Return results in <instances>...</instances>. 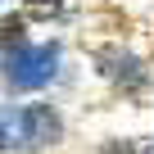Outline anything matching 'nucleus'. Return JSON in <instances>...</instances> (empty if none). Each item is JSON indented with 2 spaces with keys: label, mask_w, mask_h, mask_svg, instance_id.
Returning a JSON list of instances; mask_svg holds the SVG:
<instances>
[{
  "label": "nucleus",
  "mask_w": 154,
  "mask_h": 154,
  "mask_svg": "<svg viewBox=\"0 0 154 154\" xmlns=\"http://www.w3.org/2000/svg\"><path fill=\"white\" fill-rule=\"evenodd\" d=\"M0 149H5V122H0Z\"/></svg>",
  "instance_id": "obj_8"
},
{
  "label": "nucleus",
  "mask_w": 154,
  "mask_h": 154,
  "mask_svg": "<svg viewBox=\"0 0 154 154\" xmlns=\"http://www.w3.org/2000/svg\"><path fill=\"white\" fill-rule=\"evenodd\" d=\"M95 63H100V72H104V77H113V82H118V86H127V91H136V86L145 82L140 59H131V54H122V50H100V54H95Z\"/></svg>",
  "instance_id": "obj_3"
},
{
  "label": "nucleus",
  "mask_w": 154,
  "mask_h": 154,
  "mask_svg": "<svg viewBox=\"0 0 154 154\" xmlns=\"http://www.w3.org/2000/svg\"><path fill=\"white\" fill-rule=\"evenodd\" d=\"M54 68H59V45L54 41L50 45H18L5 59V82L14 91H36L54 77Z\"/></svg>",
  "instance_id": "obj_1"
},
{
  "label": "nucleus",
  "mask_w": 154,
  "mask_h": 154,
  "mask_svg": "<svg viewBox=\"0 0 154 154\" xmlns=\"http://www.w3.org/2000/svg\"><path fill=\"white\" fill-rule=\"evenodd\" d=\"M140 154H154V140H145V145H140Z\"/></svg>",
  "instance_id": "obj_7"
},
{
  "label": "nucleus",
  "mask_w": 154,
  "mask_h": 154,
  "mask_svg": "<svg viewBox=\"0 0 154 154\" xmlns=\"http://www.w3.org/2000/svg\"><path fill=\"white\" fill-rule=\"evenodd\" d=\"M23 32H27V18H23V14L0 18V50H18V45H23Z\"/></svg>",
  "instance_id": "obj_4"
},
{
  "label": "nucleus",
  "mask_w": 154,
  "mask_h": 154,
  "mask_svg": "<svg viewBox=\"0 0 154 154\" xmlns=\"http://www.w3.org/2000/svg\"><path fill=\"white\" fill-rule=\"evenodd\" d=\"M100 154H131V145H127V140H109Z\"/></svg>",
  "instance_id": "obj_6"
},
{
  "label": "nucleus",
  "mask_w": 154,
  "mask_h": 154,
  "mask_svg": "<svg viewBox=\"0 0 154 154\" xmlns=\"http://www.w3.org/2000/svg\"><path fill=\"white\" fill-rule=\"evenodd\" d=\"M59 9H63V0H27L23 18H54Z\"/></svg>",
  "instance_id": "obj_5"
},
{
  "label": "nucleus",
  "mask_w": 154,
  "mask_h": 154,
  "mask_svg": "<svg viewBox=\"0 0 154 154\" xmlns=\"http://www.w3.org/2000/svg\"><path fill=\"white\" fill-rule=\"evenodd\" d=\"M18 127H23V140H32V145H54L63 136V122L50 104H27L18 113Z\"/></svg>",
  "instance_id": "obj_2"
}]
</instances>
